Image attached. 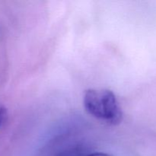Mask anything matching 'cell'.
Here are the masks:
<instances>
[{"label":"cell","instance_id":"1","mask_svg":"<svg viewBox=\"0 0 156 156\" xmlns=\"http://www.w3.org/2000/svg\"><path fill=\"white\" fill-rule=\"evenodd\" d=\"M83 103L90 115L108 124L117 125L123 120V112L117 98L110 90H87Z\"/></svg>","mask_w":156,"mask_h":156},{"label":"cell","instance_id":"2","mask_svg":"<svg viewBox=\"0 0 156 156\" xmlns=\"http://www.w3.org/2000/svg\"><path fill=\"white\" fill-rule=\"evenodd\" d=\"M82 155H83V154H82V152L79 149H71V150L66 151V152H62V153L59 154L57 156H80Z\"/></svg>","mask_w":156,"mask_h":156},{"label":"cell","instance_id":"3","mask_svg":"<svg viewBox=\"0 0 156 156\" xmlns=\"http://www.w3.org/2000/svg\"><path fill=\"white\" fill-rule=\"evenodd\" d=\"M7 117V109L3 105H0V126L4 123Z\"/></svg>","mask_w":156,"mask_h":156},{"label":"cell","instance_id":"4","mask_svg":"<svg viewBox=\"0 0 156 156\" xmlns=\"http://www.w3.org/2000/svg\"><path fill=\"white\" fill-rule=\"evenodd\" d=\"M80 156H112V155L107 153H103V152H94V153L88 154V155H82Z\"/></svg>","mask_w":156,"mask_h":156}]
</instances>
